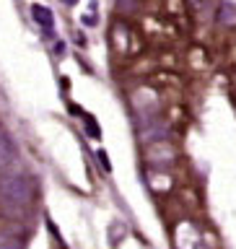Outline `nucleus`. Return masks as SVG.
Instances as JSON below:
<instances>
[{
	"instance_id": "1",
	"label": "nucleus",
	"mask_w": 236,
	"mask_h": 249,
	"mask_svg": "<svg viewBox=\"0 0 236 249\" xmlns=\"http://www.w3.org/2000/svg\"><path fill=\"white\" fill-rule=\"evenodd\" d=\"M36 187L34 179L23 171H3L0 174V210L5 215H21L26 213L34 202Z\"/></svg>"
},
{
	"instance_id": "2",
	"label": "nucleus",
	"mask_w": 236,
	"mask_h": 249,
	"mask_svg": "<svg viewBox=\"0 0 236 249\" xmlns=\"http://www.w3.org/2000/svg\"><path fill=\"white\" fill-rule=\"evenodd\" d=\"M145 156H148V161H151L156 169H163L166 163L174 161V156H177V153H174V148H171L166 140H156V143L148 145Z\"/></svg>"
},
{
	"instance_id": "3",
	"label": "nucleus",
	"mask_w": 236,
	"mask_h": 249,
	"mask_svg": "<svg viewBox=\"0 0 236 249\" xmlns=\"http://www.w3.org/2000/svg\"><path fill=\"white\" fill-rule=\"evenodd\" d=\"M16 161V143L8 132L0 127V174L8 171V166Z\"/></svg>"
},
{
	"instance_id": "4",
	"label": "nucleus",
	"mask_w": 236,
	"mask_h": 249,
	"mask_svg": "<svg viewBox=\"0 0 236 249\" xmlns=\"http://www.w3.org/2000/svg\"><path fill=\"white\" fill-rule=\"evenodd\" d=\"M31 16H34V21H36V26L47 31V34H52L54 31V13L50 11L47 5H31Z\"/></svg>"
},
{
	"instance_id": "5",
	"label": "nucleus",
	"mask_w": 236,
	"mask_h": 249,
	"mask_svg": "<svg viewBox=\"0 0 236 249\" xmlns=\"http://www.w3.org/2000/svg\"><path fill=\"white\" fill-rule=\"evenodd\" d=\"M216 18H218V23H221V26L234 29V26H236V3H231V0H221Z\"/></svg>"
},
{
	"instance_id": "6",
	"label": "nucleus",
	"mask_w": 236,
	"mask_h": 249,
	"mask_svg": "<svg viewBox=\"0 0 236 249\" xmlns=\"http://www.w3.org/2000/svg\"><path fill=\"white\" fill-rule=\"evenodd\" d=\"M0 249H23V236L16 229L0 231Z\"/></svg>"
},
{
	"instance_id": "7",
	"label": "nucleus",
	"mask_w": 236,
	"mask_h": 249,
	"mask_svg": "<svg viewBox=\"0 0 236 249\" xmlns=\"http://www.w3.org/2000/svg\"><path fill=\"white\" fill-rule=\"evenodd\" d=\"M86 130H89V135H93V138H99V135H101L99 127H96V122H93V117H89V127H86Z\"/></svg>"
},
{
	"instance_id": "8",
	"label": "nucleus",
	"mask_w": 236,
	"mask_h": 249,
	"mask_svg": "<svg viewBox=\"0 0 236 249\" xmlns=\"http://www.w3.org/2000/svg\"><path fill=\"white\" fill-rule=\"evenodd\" d=\"M99 161H101V169H104V171L112 169V166H109V159H107V153H104V151H99Z\"/></svg>"
},
{
	"instance_id": "9",
	"label": "nucleus",
	"mask_w": 236,
	"mask_h": 249,
	"mask_svg": "<svg viewBox=\"0 0 236 249\" xmlns=\"http://www.w3.org/2000/svg\"><path fill=\"white\" fill-rule=\"evenodd\" d=\"M202 3H205V0H190V5L195 8V11H202Z\"/></svg>"
},
{
	"instance_id": "10",
	"label": "nucleus",
	"mask_w": 236,
	"mask_h": 249,
	"mask_svg": "<svg viewBox=\"0 0 236 249\" xmlns=\"http://www.w3.org/2000/svg\"><path fill=\"white\" fill-rule=\"evenodd\" d=\"M65 3H68V5H73V3H78V0H65Z\"/></svg>"
}]
</instances>
